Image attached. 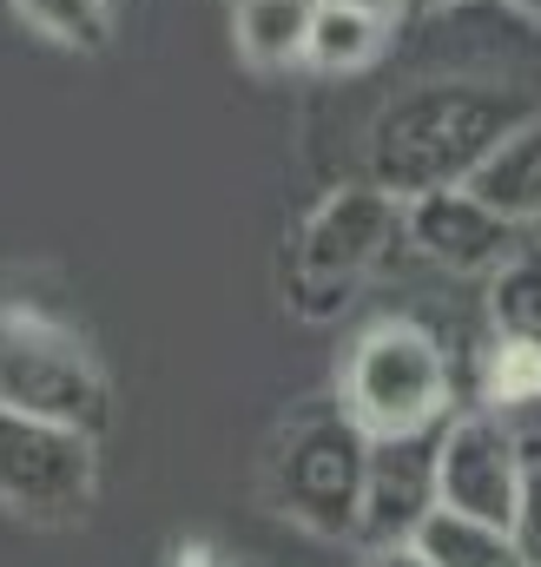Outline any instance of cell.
Returning <instances> with one entry per match:
<instances>
[{
  "label": "cell",
  "instance_id": "obj_1",
  "mask_svg": "<svg viewBox=\"0 0 541 567\" xmlns=\"http://www.w3.org/2000/svg\"><path fill=\"white\" fill-rule=\"evenodd\" d=\"M529 113L535 100L509 80H422L370 120L364 178L397 205L429 192H462Z\"/></svg>",
  "mask_w": 541,
  "mask_h": 567
},
{
  "label": "cell",
  "instance_id": "obj_2",
  "mask_svg": "<svg viewBox=\"0 0 541 567\" xmlns=\"http://www.w3.org/2000/svg\"><path fill=\"white\" fill-rule=\"evenodd\" d=\"M337 410L364 442L429 435L456 416V363L416 317H377L350 337L337 370Z\"/></svg>",
  "mask_w": 541,
  "mask_h": 567
},
{
  "label": "cell",
  "instance_id": "obj_3",
  "mask_svg": "<svg viewBox=\"0 0 541 567\" xmlns=\"http://www.w3.org/2000/svg\"><path fill=\"white\" fill-rule=\"evenodd\" d=\"M0 410L80 435H100L113 416V390L93 343L27 297H0Z\"/></svg>",
  "mask_w": 541,
  "mask_h": 567
},
{
  "label": "cell",
  "instance_id": "obj_4",
  "mask_svg": "<svg viewBox=\"0 0 541 567\" xmlns=\"http://www.w3.org/2000/svg\"><path fill=\"white\" fill-rule=\"evenodd\" d=\"M397 238H404V205L390 192H377L370 178L330 192L304 218V231H297V251H290V303L304 317L344 310L350 290L390 258Z\"/></svg>",
  "mask_w": 541,
  "mask_h": 567
},
{
  "label": "cell",
  "instance_id": "obj_5",
  "mask_svg": "<svg viewBox=\"0 0 541 567\" xmlns=\"http://www.w3.org/2000/svg\"><path fill=\"white\" fill-rule=\"evenodd\" d=\"M364 462L370 442L344 423V410H304L270 442V502L310 535L350 542L364 515Z\"/></svg>",
  "mask_w": 541,
  "mask_h": 567
},
{
  "label": "cell",
  "instance_id": "obj_6",
  "mask_svg": "<svg viewBox=\"0 0 541 567\" xmlns=\"http://www.w3.org/2000/svg\"><path fill=\"white\" fill-rule=\"evenodd\" d=\"M93 482H100L93 435L0 410V502L20 522H40V528L80 522L93 502Z\"/></svg>",
  "mask_w": 541,
  "mask_h": 567
},
{
  "label": "cell",
  "instance_id": "obj_7",
  "mask_svg": "<svg viewBox=\"0 0 541 567\" xmlns=\"http://www.w3.org/2000/svg\"><path fill=\"white\" fill-rule=\"evenodd\" d=\"M516 462H522V429L482 410L449 416L436 435V508H456L469 522L509 528L516 515Z\"/></svg>",
  "mask_w": 541,
  "mask_h": 567
},
{
  "label": "cell",
  "instance_id": "obj_8",
  "mask_svg": "<svg viewBox=\"0 0 541 567\" xmlns=\"http://www.w3.org/2000/svg\"><path fill=\"white\" fill-rule=\"evenodd\" d=\"M404 238L442 271H462V278H496L522 245L529 231L509 225L502 212H489L469 185L462 192H429V198H409L404 205Z\"/></svg>",
  "mask_w": 541,
  "mask_h": 567
},
{
  "label": "cell",
  "instance_id": "obj_9",
  "mask_svg": "<svg viewBox=\"0 0 541 567\" xmlns=\"http://www.w3.org/2000/svg\"><path fill=\"white\" fill-rule=\"evenodd\" d=\"M436 435H397V442H370V462H364V515H357V535L370 548L384 542H409L429 508H436Z\"/></svg>",
  "mask_w": 541,
  "mask_h": 567
},
{
  "label": "cell",
  "instance_id": "obj_10",
  "mask_svg": "<svg viewBox=\"0 0 541 567\" xmlns=\"http://www.w3.org/2000/svg\"><path fill=\"white\" fill-rule=\"evenodd\" d=\"M469 192H476L489 212H502L509 225L541 231V106L489 152V165L469 178Z\"/></svg>",
  "mask_w": 541,
  "mask_h": 567
},
{
  "label": "cell",
  "instance_id": "obj_11",
  "mask_svg": "<svg viewBox=\"0 0 541 567\" xmlns=\"http://www.w3.org/2000/svg\"><path fill=\"white\" fill-rule=\"evenodd\" d=\"M310 20H317V0H232V40L258 73L304 66Z\"/></svg>",
  "mask_w": 541,
  "mask_h": 567
},
{
  "label": "cell",
  "instance_id": "obj_12",
  "mask_svg": "<svg viewBox=\"0 0 541 567\" xmlns=\"http://www.w3.org/2000/svg\"><path fill=\"white\" fill-rule=\"evenodd\" d=\"M476 410L482 416H529L541 410V350L535 343H516V337H489L482 357H476Z\"/></svg>",
  "mask_w": 541,
  "mask_h": 567
},
{
  "label": "cell",
  "instance_id": "obj_13",
  "mask_svg": "<svg viewBox=\"0 0 541 567\" xmlns=\"http://www.w3.org/2000/svg\"><path fill=\"white\" fill-rule=\"evenodd\" d=\"M384 47H390V27H377V20H364V13H350V7L317 0L310 40H304V66H310V73H324V80H344V73L377 66V60H384Z\"/></svg>",
  "mask_w": 541,
  "mask_h": 567
},
{
  "label": "cell",
  "instance_id": "obj_14",
  "mask_svg": "<svg viewBox=\"0 0 541 567\" xmlns=\"http://www.w3.org/2000/svg\"><path fill=\"white\" fill-rule=\"evenodd\" d=\"M409 548L429 567H522L509 528L469 522V515H456V508H429V522L409 535Z\"/></svg>",
  "mask_w": 541,
  "mask_h": 567
},
{
  "label": "cell",
  "instance_id": "obj_15",
  "mask_svg": "<svg viewBox=\"0 0 541 567\" xmlns=\"http://www.w3.org/2000/svg\"><path fill=\"white\" fill-rule=\"evenodd\" d=\"M489 323H496V337H516V343L541 350V245L535 238L489 278Z\"/></svg>",
  "mask_w": 541,
  "mask_h": 567
},
{
  "label": "cell",
  "instance_id": "obj_16",
  "mask_svg": "<svg viewBox=\"0 0 541 567\" xmlns=\"http://www.w3.org/2000/svg\"><path fill=\"white\" fill-rule=\"evenodd\" d=\"M13 13L73 53H100L113 40V0H13Z\"/></svg>",
  "mask_w": 541,
  "mask_h": 567
},
{
  "label": "cell",
  "instance_id": "obj_17",
  "mask_svg": "<svg viewBox=\"0 0 541 567\" xmlns=\"http://www.w3.org/2000/svg\"><path fill=\"white\" fill-rule=\"evenodd\" d=\"M509 542L522 567H541V429H522V462H516V515Z\"/></svg>",
  "mask_w": 541,
  "mask_h": 567
},
{
  "label": "cell",
  "instance_id": "obj_18",
  "mask_svg": "<svg viewBox=\"0 0 541 567\" xmlns=\"http://www.w3.org/2000/svg\"><path fill=\"white\" fill-rule=\"evenodd\" d=\"M330 7H350V13H364V20H377V27H397L409 13V0H330Z\"/></svg>",
  "mask_w": 541,
  "mask_h": 567
},
{
  "label": "cell",
  "instance_id": "obj_19",
  "mask_svg": "<svg viewBox=\"0 0 541 567\" xmlns=\"http://www.w3.org/2000/svg\"><path fill=\"white\" fill-rule=\"evenodd\" d=\"M364 567H429V561H422L409 542H384V548H370V561Z\"/></svg>",
  "mask_w": 541,
  "mask_h": 567
},
{
  "label": "cell",
  "instance_id": "obj_20",
  "mask_svg": "<svg viewBox=\"0 0 541 567\" xmlns=\"http://www.w3.org/2000/svg\"><path fill=\"white\" fill-rule=\"evenodd\" d=\"M442 7H456V0H409V13H442Z\"/></svg>",
  "mask_w": 541,
  "mask_h": 567
},
{
  "label": "cell",
  "instance_id": "obj_21",
  "mask_svg": "<svg viewBox=\"0 0 541 567\" xmlns=\"http://www.w3.org/2000/svg\"><path fill=\"white\" fill-rule=\"evenodd\" d=\"M502 7H516V13H529V20H541V0H502Z\"/></svg>",
  "mask_w": 541,
  "mask_h": 567
},
{
  "label": "cell",
  "instance_id": "obj_22",
  "mask_svg": "<svg viewBox=\"0 0 541 567\" xmlns=\"http://www.w3.org/2000/svg\"><path fill=\"white\" fill-rule=\"evenodd\" d=\"M535 245H541V231H535Z\"/></svg>",
  "mask_w": 541,
  "mask_h": 567
}]
</instances>
